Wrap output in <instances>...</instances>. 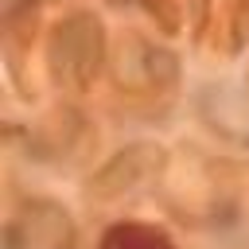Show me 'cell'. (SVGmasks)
Returning <instances> with one entry per match:
<instances>
[{"instance_id":"obj_1","label":"cell","mask_w":249,"mask_h":249,"mask_svg":"<svg viewBox=\"0 0 249 249\" xmlns=\"http://www.w3.org/2000/svg\"><path fill=\"white\" fill-rule=\"evenodd\" d=\"M105 249H171L160 233H152V230H113L109 237H105Z\"/></svg>"}]
</instances>
